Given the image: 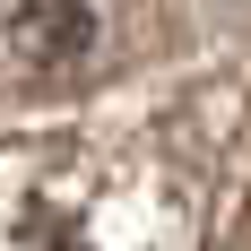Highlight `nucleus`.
Wrapping results in <instances>:
<instances>
[{
    "label": "nucleus",
    "instance_id": "obj_1",
    "mask_svg": "<svg viewBox=\"0 0 251 251\" xmlns=\"http://www.w3.org/2000/svg\"><path fill=\"white\" fill-rule=\"evenodd\" d=\"M44 251H87V243H44Z\"/></svg>",
    "mask_w": 251,
    "mask_h": 251
}]
</instances>
